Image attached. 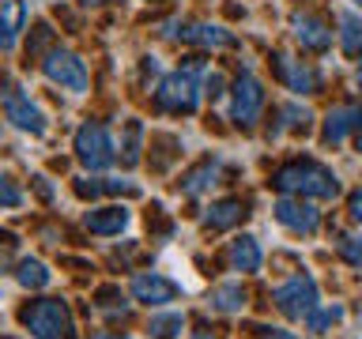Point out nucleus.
Listing matches in <instances>:
<instances>
[{
    "label": "nucleus",
    "mask_w": 362,
    "mask_h": 339,
    "mask_svg": "<svg viewBox=\"0 0 362 339\" xmlns=\"http://www.w3.org/2000/svg\"><path fill=\"white\" fill-rule=\"evenodd\" d=\"M279 76L294 95H313L317 90V72L302 61H291V56H279Z\"/></svg>",
    "instance_id": "obj_16"
},
{
    "label": "nucleus",
    "mask_w": 362,
    "mask_h": 339,
    "mask_svg": "<svg viewBox=\"0 0 362 339\" xmlns=\"http://www.w3.org/2000/svg\"><path fill=\"white\" fill-rule=\"evenodd\" d=\"M132 298L144 302V305H170L177 298V287L170 279H163L158 271H140V275H132Z\"/></svg>",
    "instance_id": "obj_11"
},
{
    "label": "nucleus",
    "mask_w": 362,
    "mask_h": 339,
    "mask_svg": "<svg viewBox=\"0 0 362 339\" xmlns=\"http://www.w3.org/2000/svg\"><path fill=\"white\" fill-rule=\"evenodd\" d=\"M129 219L132 215H129V208H121V203H113V208H95V211H87V230L102 234V237H113L129 226Z\"/></svg>",
    "instance_id": "obj_15"
},
{
    "label": "nucleus",
    "mask_w": 362,
    "mask_h": 339,
    "mask_svg": "<svg viewBox=\"0 0 362 339\" xmlns=\"http://www.w3.org/2000/svg\"><path fill=\"white\" fill-rule=\"evenodd\" d=\"M272 211H276V219L294 234H317V226H321V215H317V208L305 200H279Z\"/></svg>",
    "instance_id": "obj_10"
},
{
    "label": "nucleus",
    "mask_w": 362,
    "mask_h": 339,
    "mask_svg": "<svg viewBox=\"0 0 362 339\" xmlns=\"http://www.w3.org/2000/svg\"><path fill=\"white\" fill-rule=\"evenodd\" d=\"M355 83H358V87H362V68H358V76H355Z\"/></svg>",
    "instance_id": "obj_32"
},
{
    "label": "nucleus",
    "mask_w": 362,
    "mask_h": 339,
    "mask_svg": "<svg viewBox=\"0 0 362 339\" xmlns=\"http://www.w3.org/2000/svg\"><path fill=\"white\" fill-rule=\"evenodd\" d=\"M358 151H362V136H358Z\"/></svg>",
    "instance_id": "obj_34"
},
{
    "label": "nucleus",
    "mask_w": 362,
    "mask_h": 339,
    "mask_svg": "<svg viewBox=\"0 0 362 339\" xmlns=\"http://www.w3.org/2000/svg\"><path fill=\"white\" fill-rule=\"evenodd\" d=\"M362 129V106H336L325 117V143H344L347 132Z\"/></svg>",
    "instance_id": "obj_14"
},
{
    "label": "nucleus",
    "mask_w": 362,
    "mask_h": 339,
    "mask_svg": "<svg viewBox=\"0 0 362 339\" xmlns=\"http://www.w3.org/2000/svg\"><path fill=\"white\" fill-rule=\"evenodd\" d=\"M291 27H294V42H298L302 49H310V53H325L328 45H332V30H328V23H321L317 16L298 11V16L291 19Z\"/></svg>",
    "instance_id": "obj_12"
},
{
    "label": "nucleus",
    "mask_w": 362,
    "mask_h": 339,
    "mask_svg": "<svg viewBox=\"0 0 362 339\" xmlns=\"http://www.w3.org/2000/svg\"><path fill=\"white\" fill-rule=\"evenodd\" d=\"M355 4H358V8H362V0H355Z\"/></svg>",
    "instance_id": "obj_35"
},
{
    "label": "nucleus",
    "mask_w": 362,
    "mask_h": 339,
    "mask_svg": "<svg viewBox=\"0 0 362 339\" xmlns=\"http://www.w3.org/2000/svg\"><path fill=\"white\" fill-rule=\"evenodd\" d=\"M211 309H219V313H238V309H245V290H242V282H223V287H215V294H211Z\"/></svg>",
    "instance_id": "obj_20"
},
{
    "label": "nucleus",
    "mask_w": 362,
    "mask_h": 339,
    "mask_svg": "<svg viewBox=\"0 0 362 339\" xmlns=\"http://www.w3.org/2000/svg\"><path fill=\"white\" fill-rule=\"evenodd\" d=\"M192 339H211V335H192Z\"/></svg>",
    "instance_id": "obj_33"
},
{
    "label": "nucleus",
    "mask_w": 362,
    "mask_h": 339,
    "mask_svg": "<svg viewBox=\"0 0 362 339\" xmlns=\"http://www.w3.org/2000/svg\"><path fill=\"white\" fill-rule=\"evenodd\" d=\"M19 282L23 287H30V290H42V287H49L53 275H49V268L42 264V260H23L19 264Z\"/></svg>",
    "instance_id": "obj_22"
},
{
    "label": "nucleus",
    "mask_w": 362,
    "mask_h": 339,
    "mask_svg": "<svg viewBox=\"0 0 362 339\" xmlns=\"http://www.w3.org/2000/svg\"><path fill=\"white\" fill-rule=\"evenodd\" d=\"M238 219H242V203L238 200H219V203H211L208 215H204V226H208V230H230Z\"/></svg>",
    "instance_id": "obj_18"
},
{
    "label": "nucleus",
    "mask_w": 362,
    "mask_h": 339,
    "mask_svg": "<svg viewBox=\"0 0 362 339\" xmlns=\"http://www.w3.org/2000/svg\"><path fill=\"white\" fill-rule=\"evenodd\" d=\"M276 189L279 192H298V196H317V200H336L339 196L336 174H328L325 166H313V162L283 166L276 174Z\"/></svg>",
    "instance_id": "obj_1"
},
{
    "label": "nucleus",
    "mask_w": 362,
    "mask_h": 339,
    "mask_svg": "<svg viewBox=\"0 0 362 339\" xmlns=\"http://www.w3.org/2000/svg\"><path fill=\"white\" fill-rule=\"evenodd\" d=\"M163 34L166 38H177V42H192V45H211V49L234 45V34L215 27V23H166Z\"/></svg>",
    "instance_id": "obj_9"
},
{
    "label": "nucleus",
    "mask_w": 362,
    "mask_h": 339,
    "mask_svg": "<svg viewBox=\"0 0 362 339\" xmlns=\"http://www.w3.org/2000/svg\"><path fill=\"white\" fill-rule=\"evenodd\" d=\"M23 328L34 335V339H72V313H68L64 302L57 298H45V302H34L27 313H23Z\"/></svg>",
    "instance_id": "obj_3"
},
{
    "label": "nucleus",
    "mask_w": 362,
    "mask_h": 339,
    "mask_svg": "<svg viewBox=\"0 0 362 339\" xmlns=\"http://www.w3.org/2000/svg\"><path fill=\"white\" fill-rule=\"evenodd\" d=\"M106 192H136V185H132V181L113 177V181H106Z\"/></svg>",
    "instance_id": "obj_29"
},
{
    "label": "nucleus",
    "mask_w": 362,
    "mask_h": 339,
    "mask_svg": "<svg viewBox=\"0 0 362 339\" xmlns=\"http://www.w3.org/2000/svg\"><path fill=\"white\" fill-rule=\"evenodd\" d=\"M230 260H234V268L238 271H257L260 268V260H264V253H260V242L257 237H234V245H230Z\"/></svg>",
    "instance_id": "obj_17"
},
{
    "label": "nucleus",
    "mask_w": 362,
    "mask_h": 339,
    "mask_svg": "<svg viewBox=\"0 0 362 339\" xmlns=\"http://www.w3.org/2000/svg\"><path fill=\"white\" fill-rule=\"evenodd\" d=\"M0 106H4V117L16 124L19 132H30V136L45 132V113L38 109V102H30V95H23L16 83L0 87Z\"/></svg>",
    "instance_id": "obj_5"
},
{
    "label": "nucleus",
    "mask_w": 362,
    "mask_h": 339,
    "mask_svg": "<svg viewBox=\"0 0 362 339\" xmlns=\"http://www.w3.org/2000/svg\"><path fill=\"white\" fill-rule=\"evenodd\" d=\"M42 72H45L49 83L72 90V95H83V90H87V64L79 61L76 53H68V49H53L42 61Z\"/></svg>",
    "instance_id": "obj_6"
},
{
    "label": "nucleus",
    "mask_w": 362,
    "mask_h": 339,
    "mask_svg": "<svg viewBox=\"0 0 362 339\" xmlns=\"http://www.w3.org/2000/svg\"><path fill=\"white\" fill-rule=\"evenodd\" d=\"M215 177H219V162H200L197 170H189L185 181H181V192H189V196H200V192H208L215 185Z\"/></svg>",
    "instance_id": "obj_19"
},
{
    "label": "nucleus",
    "mask_w": 362,
    "mask_h": 339,
    "mask_svg": "<svg viewBox=\"0 0 362 339\" xmlns=\"http://www.w3.org/2000/svg\"><path fill=\"white\" fill-rule=\"evenodd\" d=\"M339 316H344V305H317V309L305 316V328H310V332H325V328H332Z\"/></svg>",
    "instance_id": "obj_24"
},
{
    "label": "nucleus",
    "mask_w": 362,
    "mask_h": 339,
    "mask_svg": "<svg viewBox=\"0 0 362 339\" xmlns=\"http://www.w3.org/2000/svg\"><path fill=\"white\" fill-rule=\"evenodd\" d=\"M344 260L351 268L362 271V237H347V242H344Z\"/></svg>",
    "instance_id": "obj_27"
},
{
    "label": "nucleus",
    "mask_w": 362,
    "mask_h": 339,
    "mask_svg": "<svg viewBox=\"0 0 362 339\" xmlns=\"http://www.w3.org/2000/svg\"><path fill=\"white\" fill-rule=\"evenodd\" d=\"M351 215H355V219L362 222V192H358V196H355V200H351Z\"/></svg>",
    "instance_id": "obj_30"
},
{
    "label": "nucleus",
    "mask_w": 362,
    "mask_h": 339,
    "mask_svg": "<svg viewBox=\"0 0 362 339\" xmlns=\"http://www.w3.org/2000/svg\"><path fill=\"white\" fill-rule=\"evenodd\" d=\"M95 339H129V335H95Z\"/></svg>",
    "instance_id": "obj_31"
},
{
    "label": "nucleus",
    "mask_w": 362,
    "mask_h": 339,
    "mask_svg": "<svg viewBox=\"0 0 362 339\" xmlns=\"http://www.w3.org/2000/svg\"><path fill=\"white\" fill-rule=\"evenodd\" d=\"M272 302L279 305L283 316H291V321H305V316L317 309V282L310 275H294V279L283 282V287L272 290Z\"/></svg>",
    "instance_id": "obj_4"
},
{
    "label": "nucleus",
    "mask_w": 362,
    "mask_h": 339,
    "mask_svg": "<svg viewBox=\"0 0 362 339\" xmlns=\"http://www.w3.org/2000/svg\"><path fill=\"white\" fill-rule=\"evenodd\" d=\"M204 90H208L211 98H219V95H223V76H219V72H208V79H204Z\"/></svg>",
    "instance_id": "obj_28"
},
{
    "label": "nucleus",
    "mask_w": 362,
    "mask_h": 339,
    "mask_svg": "<svg viewBox=\"0 0 362 339\" xmlns=\"http://www.w3.org/2000/svg\"><path fill=\"white\" fill-rule=\"evenodd\" d=\"M339 45H344L347 56H362V19L351 16V11L339 19Z\"/></svg>",
    "instance_id": "obj_21"
},
{
    "label": "nucleus",
    "mask_w": 362,
    "mask_h": 339,
    "mask_svg": "<svg viewBox=\"0 0 362 339\" xmlns=\"http://www.w3.org/2000/svg\"><path fill=\"white\" fill-rule=\"evenodd\" d=\"M19 203H23V192L11 185L8 174H0V208H19Z\"/></svg>",
    "instance_id": "obj_25"
},
{
    "label": "nucleus",
    "mask_w": 362,
    "mask_h": 339,
    "mask_svg": "<svg viewBox=\"0 0 362 339\" xmlns=\"http://www.w3.org/2000/svg\"><path fill=\"white\" fill-rule=\"evenodd\" d=\"M181 328H185V316L181 313H163V316H151L147 332H151V339H174Z\"/></svg>",
    "instance_id": "obj_23"
},
{
    "label": "nucleus",
    "mask_w": 362,
    "mask_h": 339,
    "mask_svg": "<svg viewBox=\"0 0 362 339\" xmlns=\"http://www.w3.org/2000/svg\"><path fill=\"white\" fill-rule=\"evenodd\" d=\"M136 158H140V124H129V140H124V162H136Z\"/></svg>",
    "instance_id": "obj_26"
},
{
    "label": "nucleus",
    "mask_w": 362,
    "mask_h": 339,
    "mask_svg": "<svg viewBox=\"0 0 362 339\" xmlns=\"http://www.w3.org/2000/svg\"><path fill=\"white\" fill-rule=\"evenodd\" d=\"M260 109H264V87H260L257 76H242L234 83V98H230V117L238 124H253L260 117Z\"/></svg>",
    "instance_id": "obj_8"
},
{
    "label": "nucleus",
    "mask_w": 362,
    "mask_h": 339,
    "mask_svg": "<svg viewBox=\"0 0 362 339\" xmlns=\"http://www.w3.org/2000/svg\"><path fill=\"white\" fill-rule=\"evenodd\" d=\"M76 155L87 170H106V166H113V158H117V147H113L110 132L102 129V124H83V129L76 132Z\"/></svg>",
    "instance_id": "obj_7"
},
{
    "label": "nucleus",
    "mask_w": 362,
    "mask_h": 339,
    "mask_svg": "<svg viewBox=\"0 0 362 339\" xmlns=\"http://www.w3.org/2000/svg\"><path fill=\"white\" fill-rule=\"evenodd\" d=\"M158 109L166 113H192L200 106V64H185L177 72H170L155 90Z\"/></svg>",
    "instance_id": "obj_2"
},
{
    "label": "nucleus",
    "mask_w": 362,
    "mask_h": 339,
    "mask_svg": "<svg viewBox=\"0 0 362 339\" xmlns=\"http://www.w3.org/2000/svg\"><path fill=\"white\" fill-rule=\"evenodd\" d=\"M27 27V0H0V49H16Z\"/></svg>",
    "instance_id": "obj_13"
}]
</instances>
